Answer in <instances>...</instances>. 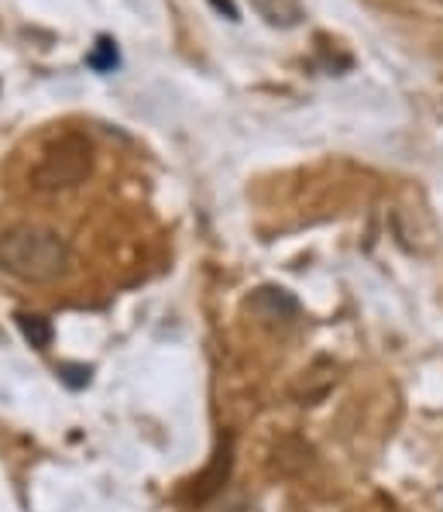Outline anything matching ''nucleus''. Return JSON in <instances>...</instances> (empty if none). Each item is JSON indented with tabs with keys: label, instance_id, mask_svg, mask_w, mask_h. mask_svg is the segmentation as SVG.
Returning <instances> with one entry per match:
<instances>
[{
	"label": "nucleus",
	"instance_id": "obj_1",
	"mask_svg": "<svg viewBox=\"0 0 443 512\" xmlns=\"http://www.w3.org/2000/svg\"><path fill=\"white\" fill-rule=\"evenodd\" d=\"M73 251L62 234L38 224H21L0 238V269L28 286H45L66 275Z\"/></svg>",
	"mask_w": 443,
	"mask_h": 512
},
{
	"label": "nucleus",
	"instance_id": "obj_2",
	"mask_svg": "<svg viewBox=\"0 0 443 512\" xmlns=\"http://www.w3.org/2000/svg\"><path fill=\"white\" fill-rule=\"evenodd\" d=\"M93 169V145L83 135H62L42 152V159L31 169V186L38 193H62L86 183Z\"/></svg>",
	"mask_w": 443,
	"mask_h": 512
},
{
	"label": "nucleus",
	"instance_id": "obj_3",
	"mask_svg": "<svg viewBox=\"0 0 443 512\" xmlns=\"http://www.w3.org/2000/svg\"><path fill=\"white\" fill-rule=\"evenodd\" d=\"M248 310L265 324H289V320L299 317V299L282 286H261L251 293Z\"/></svg>",
	"mask_w": 443,
	"mask_h": 512
},
{
	"label": "nucleus",
	"instance_id": "obj_4",
	"mask_svg": "<svg viewBox=\"0 0 443 512\" xmlns=\"http://www.w3.org/2000/svg\"><path fill=\"white\" fill-rule=\"evenodd\" d=\"M231 468H234V440L224 437L217 447V454H213V461L207 464V471L193 482V499L210 502L213 495H220V488H224L227 478H231Z\"/></svg>",
	"mask_w": 443,
	"mask_h": 512
},
{
	"label": "nucleus",
	"instance_id": "obj_5",
	"mask_svg": "<svg viewBox=\"0 0 443 512\" xmlns=\"http://www.w3.org/2000/svg\"><path fill=\"white\" fill-rule=\"evenodd\" d=\"M310 444H303L299 437H282L279 444H275V458H272V464H275V471L279 475H299V471L310 464Z\"/></svg>",
	"mask_w": 443,
	"mask_h": 512
},
{
	"label": "nucleus",
	"instance_id": "obj_6",
	"mask_svg": "<svg viewBox=\"0 0 443 512\" xmlns=\"http://www.w3.org/2000/svg\"><path fill=\"white\" fill-rule=\"evenodd\" d=\"M251 4L258 7V14L268 25L292 28L303 21V4H299V0H251Z\"/></svg>",
	"mask_w": 443,
	"mask_h": 512
},
{
	"label": "nucleus",
	"instance_id": "obj_7",
	"mask_svg": "<svg viewBox=\"0 0 443 512\" xmlns=\"http://www.w3.org/2000/svg\"><path fill=\"white\" fill-rule=\"evenodd\" d=\"M334 378L337 375H334V365H330V361H320L316 368H310V372H306V378H303V389L296 392L299 403H303V406L320 403V399L330 392V385H334Z\"/></svg>",
	"mask_w": 443,
	"mask_h": 512
},
{
	"label": "nucleus",
	"instance_id": "obj_8",
	"mask_svg": "<svg viewBox=\"0 0 443 512\" xmlns=\"http://www.w3.org/2000/svg\"><path fill=\"white\" fill-rule=\"evenodd\" d=\"M18 327H21V334H25V341L31 344V348H38V351L52 348L55 330H52V320H45L42 313H21Z\"/></svg>",
	"mask_w": 443,
	"mask_h": 512
},
{
	"label": "nucleus",
	"instance_id": "obj_9",
	"mask_svg": "<svg viewBox=\"0 0 443 512\" xmlns=\"http://www.w3.org/2000/svg\"><path fill=\"white\" fill-rule=\"evenodd\" d=\"M90 66L100 69V73H110V69L117 66V49H114L110 38H100L97 42V49H93V55H90Z\"/></svg>",
	"mask_w": 443,
	"mask_h": 512
},
{
	"label": "nucleus",
	"instance_id": "obj_10",
	"mask_svg": "<svg viewBox=\"0 0 443 512\" xmlns=\"http://www.w3.org/2000/svg\"><path fill=\"white\" fill-rule=\"evenodd\" d=\"M59 378L69 385V389H83L90 382V368L86 365H59Z\"/></svg>",
	"mask_w": 443,
	"mask_h": 512
},
{
	"label": "nucleus",
	"instance_id": "obj_11",
	"mask_svg": "<svg viewBox=\"0 0 443 512\" xmlns=\"http://www.w3.org/2000/svg\"><path fill=\"white\" fill-rule=\"evenodd\" d=\"M440 4H443V0H440Z\"/></svg>",
	"mask_w": 443,
	"mask_h": 512
}]
</instances>
